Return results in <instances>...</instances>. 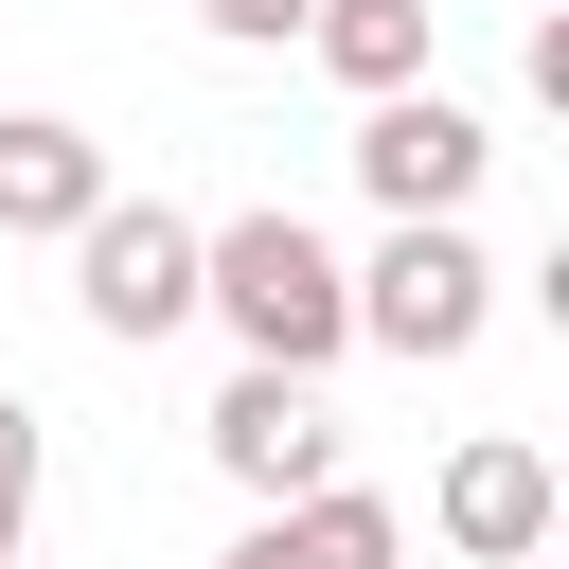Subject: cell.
Here are the masks:
<instances>
[{"instance_id": "6da1fadb", "label": "cell", "mask_w": 569, "mask_h": 569, "mask_svg": "<svg viewBox=\"0 0 569 569\" xmlns=\"http://www.w3.org/2000/svg\"><path fill=\"white\" fill-rule=\"evenodd\" d=\"M196 320H231L249 373H338L356 356V267L302 213H231V231H196Z\"/></svg>"}, {"instance_id": "30bf717a", "label": "cell", "mask_w": 569, "mask_h": 569, "mask_svg": "<svg viewBox=\"0 0 569 569\" xmlns=\"http://www.w3.org/2000/svg\"><path fill=\"white\" fill-rule=\"evenodd\" d=\"M18 533H36V409L0 391V569H18Z\"/></svg>"}, {"instance_id": "7a4b0ae2", "label": "cell", "mask_w": 569, "mask_h": 569, "mask_svg": "<svg viewBox=\"0 0 569 569\" xmlns=\"http://www.w3.org/2000/svg\"><path fill=\"white\" fill-rule=\"evenodd\" d=\"M480 320H498V267H480V231L462 213H427V231H391L373 267H356V338L373 356H480Z\"/></svg>"}, {"instance_id": "277c9868", "label": "cell", "mask_w": 569, "mask_h": 569, "mask_svg": "<svg viewBox=\"0 0 569 569\" xmlns=\"http://www.w3.org/2000/svg\"><path fill=\"white\" fill-rule=\"evenodd\" d=\"M71 302H89L107 338H178V320H196V213L107 196V213L71 231Z\"/></svg>"}, {"instance_id": "3957f363", "label": "cell", "mask_w": 569, "mask_h": 569, "mask_svg": "<svg viewBox=\"0 0 569 569\" xmlns=\"http://www.w3.org/2000/svg\"><path fill=\"white\" fill-rule=\"evenodd\" d=\"M480 178H498V124H480V107H445V89H391V107H356V196H373L391 231L462 213Z\"/></svg>"}, {"instance_id": "8992f818", "label": "cell", "mask_w": 569, "mask_h": 569, "mask_svg": "<svg viewBox=\"0 0 569 569\" xmlns=\"http://www.w3.org/2000/svg\"><path fill=\"white\" fill-rule=\"evenodd\" d=\"M213 462L284 516V498H320L338 480V409H320V373H231L213 391Z\"/></svg>"}, {"instance_id": "9c48e42d", "label": "cell", "mask_w": 569, "mask_h": 569, "mask_svg": "<svg viewBox=\"0 0 569 569\" xmlns=\"http://www.w3.org/2000/svg\"><path fill=\"white\" fill-rule=\"evenodd\" d=\"M427 18H445V0H302V53H320L356 107H391V89H427Z\"/></svg>"}, {"instance_id": "ba28073f", "label": "cell", "mask_w": 569, "mask_h": 569, "mask_svg": "<svg viewBox=\"0 0 569 569\" xmlns=\"http://www.w3.org/2000/svg\"><path fill=\"white\" fill-rule=\"evenodd\" d=\"M231 569H409V516H391L373 480H320V498H284V516H249Z\"/></svg>"}, {"instance_id": "8fae6325", "label": "cell", "mask_w": 569, "mask_h": 569, "mask_svg": "<svg viewBox=\"0 0 569 569\" xmlns=\"http://www.w3.org/2000/svg\"><path fill=\"white\" fill-rule=\"evenodd\" d=\"M196 18H213V36H249V53H267V36H302V0H196Z\"/></svg>"}, {"instance_id": "52a82bcc", "label": "cell", "mask_w": 569, "mask_h": 569, "mask_svg": "<svg viewBox=\"0 0 569 569\" xmlns=\"http://www.w3.org/2000/svg\"><path fill=\"white\" fill-rule=\"evenodd\" d=\"M107 213V142L89 124H53V107H0V231H89Z\"/></svg>"}, {"instance_id": "5b68a950", "label": "cell", "mask_w": 569, "mask_h": 569, "mask_svg": "<svg viewBox=\"0 0 569 569\" xmlns=\"http://www.w3.org/2000/svg\"><path fill=\"white\" fill-rule=\"evenodd\" d=\"M427 533L462 551V569H533L551 551V445H516V427H480L445 480H427Z\"/></svg>"}]
</instances>
